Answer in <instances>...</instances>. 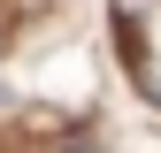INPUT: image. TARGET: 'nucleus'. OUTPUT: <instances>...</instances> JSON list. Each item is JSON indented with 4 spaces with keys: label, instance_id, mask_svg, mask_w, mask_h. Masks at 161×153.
<instances>
[{
    "label": "nucleus",
    "instance_id": "nucleus-1",
    "mask_svg": "<svg viewBox=\"0 0 161 153\" xmlns=\"http://www.w3.org/2000/svg\"><path fill=\"white\" fill-rule=\"evenodd\" d=\"M69 153H100V145H69Z\"/></svg>",
    "mask_w": 161,
    "mask_h": 153
}]
</instances>
